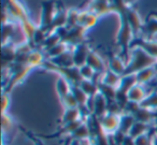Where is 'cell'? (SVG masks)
I'll use <instances>...</instances> for the list:
<instances>
[{
  "label": "cell",
  "instance_id": "1",
  "mask_svg": "<svg viewBox=\"0 0 157 145\" xmlns=\"http://www.w3.org/2000/svg\"><path fill=\"white\" fill-rule=\"evenodd\" d=\"M157 65V59L148 55L140 48H131L129 53V59L127 61V67L124 75L137 74L138 72L146 69L148 67Z\"/></svg>",
  "mask_w": 157,
  "mask_h": 145
},
{
  "label": "cell",
  "instance_id": "2",
  "mask_svg": "<svg viewBox=\"0 0 157 145\" xmlns=\"http://www.w3.org/2000/svg\"><path fill=\"white\" fill-rule=\"evenodd\" d=\"M121 24L120 28L116 33V45L120 48V54L122 55L123 58L126 60V63L129 59V53H130L131 42L135 39L132 29L130 28L128 22H127L125 15L121 16Z\"/></svg>",
  "mask_w": 157,
  "mask_h": 145
},
{
  "label": "cell",
  "instance_id": "3",
  "mask_svg": "<svg viewBox=\"0 0 157 145\" xmlns=\"http://www.w3.org/2000/svg\"><path fill=\"white\" fill-rule=\"evenodd\" d=\"M57 9L56 2L54 0H45L41 3V14H40V25L39 27L48 33L50 27L53 23L55 15H56Z\"/></svg>",
  "mask_w": 157,
  "mask_h": 145
},
{
  "label": "cell",
  "instance_id": "4",
  "mask_svg": "<svg viewBox=\"0 0 157 145\" xmlns=\"http://www.w3.org/2000/svg\"><path fill=\"white\" fill-rule=\"evenodd\" d=\"M43 68H45L46 70H50V71H54L56 73H59L60 76L67 78L71 85H78L82 82V80H83L81 74H80V69L78 67L60 68L53 65L50 60H46L43 65Z\"/></svg>",
  "mask_w": 157,
  "mask_h": 145
},
{
  "label": "cell",
  "instance_id": "5",
  "mask_svg": "<svg viewBox=\"0 0 157 145\" xmlns=\"http://www.w3.org/2000/svg\"><path fill=\"white\" fill-rule=\"evenodd\" d=\"M3 8H6L9 12L13 22H18L22 24L30 18L26 8L21 2V0H3Z\"/></svg>",
  "mask_w": 157,
  "mask_h": 145
},
{
  "label": "cell",
  "instance_id": "6",
  "mask_svg": "<svg viewBox=\"0 0 157 145\" xmlns=\"http://www.w3.org/2000/svg\"><path fill=\"white\" fill-rule=\"evenodd\" d=\"M86 29L83 28L82 26H75L73 28L69 29L68 33L66 36L63 42L68 44L70 48L78 45V44L85 43L86 42Z\"/></svg>",
  "mask_w": 157,
  "mask_h": 145
},
{
  "label": "cell",
  "instance_id": "7",
  "mask_svg": "<svg viewBox=\"0 0 157 145\" xmlns=\"http://www.w3.org/2000/svg\"><path fill=\"white\" fill-rule=\"evenodd\" d=\"M100 126L102 128L103 132L105 134H113L117 130H120V124H121V115L118 114H112L108 113L102 118L99 119Z\"/></svg>",
  "mask_w": 157,
  "mask_h": 145
},
{
  "label": "cell",
  "instance_id": "8",
  "mask_svg": "<svg viewBox=\"0 0 157 145\" xmlns=\"http://www.w3.org/2000/svg\"><path fill=\"white\" fill-rule=\"evenodd\" d=\"M131 48H140L146 52L148 55L157 59V40L146 39L143 37L135 38L131 42Z\"/></svg>",
  "mask_w": 157,
  "mask_h": 145
},
{
  "label": "cell",
  "instance_id": "9",
  "mask_svg": "<svg viewBox=\"0 0 157 145\" xmlns=\"http://www.w3.org/2000/svg\"><path fill=\"white\" fill-rule=\"evenodd\" d=\"M125 17H126L130 28L132 29L135 38H138L140 33L142 32V30H143L144 26V22L142 21L141 16L139 15V13L135 9H132V7H129L126 14H125Z\"/></svg>",
  "mask_w": 157,
  "mask_h": 145
},
{
  "label": "cell",
  "instance_id": "10",
  "mask_svg": "<svg viewBox=\"0 0 157 145\" xmlns=\"http://www.w3.org/2000/svg\"><path fill=\"white\" fill-rule=\"evenodd\" d=\"M92 52V48H90L88 43H82L72 48V54H73V61L74 66L78 68L82 67L86 63L87 57L90 53Z\"/></svg>",
  "mask_w": 157,
  "mask_h": 145
},
{
  "label": "cell",
  "instance_id": "11",
  "mask_svg": "<svg viewBox=\"0 0 157 145\" xmlns=\"http://www.w3.org/2000/svg\"><path fill=\"white\" fill-rule=\"evenodd\" d=\"M108 100L101 93H97L93 97V116L100 119L108 114Z\"/></svg>",
  "mask_w": 157,
  "mask_h": 145
},
{
  "label": "cell",
  "instance_id": "12",
  "mask_svg": "<svg viewBox=\"0 0 157 145\" xmlns=\"http://www.w3.org/2000/svg\"><path fill=\"white\" fill-rule=\"evenodd\" d=\"M127 67V63L121 54H112L108 59V69L113 71L114 73L123 76Z\"/></svg>",
  "mask_w": 157,
  "mask_h": 145
},
{
  "label": "cell",
  "instance_id": "13",
  "mask_svg": "<svg viewBox=\"0 0 157 145\" xmlns=\"http://www.w3.org/2000/svg\"><path fill=\"white\" fill-rule=\"evenodd\" d=\"M87 10L99 17L111 13V0H93Z\"/></svg>",
  "mask_w": 157,
  "mask_h": 145
},
{
  "label": "cell",
  "instance_id": "14",
  "mask_svg": "<svg viewBox=\"0 0 157 145\" xmlns=\"http://www.w3.org/2000/svg\"><path fill=\"white\" fill-rule=\"evenodd\" d=\"M98 21H99L98 15H96L95 13H92L88 10H84V11H80V13H78V25L85 28L86 30H88V29L96 26Z\"/></svg>",
  "mask_w": 157,
  "mask_h": 145
},
{
  "label": "cell",
  "instance_id": "15",
  "mask_svg": "<svg viewBox=\"0 0 157 145\" xmlns=\"http://www.w3.org/2000/svg\"><path fill=\"white\" fill-rule=\"evenodd\" d=\"M16 58V45L9 43L2 45V69H8L14 63Z\"/></svg>",
  "mask_w": 157,
  "mask_h": 145
},
{
  "label": "cell",
  "instance_id": "16",
  "mask_svg": "<svg viewBox=\"0 0 157 145\" xmlns=\"http://www.w3.org/2000/svg\"><path fill=\"white\" fill-rule=\"evenodd\" d=\"M86 63H87L90 67H92L97 74H102L103 72L108 69V68H105V63H103L102 58L99 56L98 53L93 50H92V52L90 53V55H88Z\"/></svg>",
  "mask_w": 157,
  "mask_h": 145
},
{
  "label": "cell",
  "instance_id": "17",
  "mask_svg": "<svg viewBox=\"0 0 157 145\" xmlns=\"http://www.w3.org/2000/svg\"><path fill=\"white\" fill-rule=\"evenodd\" d=\"M50 61L53 65L57 66L60 68H72L75 67L73 61V54H72V48H70L69 51L65 52L63 54H61L60 56L56 57V58L50 59Z\"/></svg>",
  "mask_w": 157,
  "mask_h": 145
},
{
  "label": "cell",
  "instance_id": "18",
  "mask_svg": "<svg viewBox=\"0 0 157 145\" xmlns=\"http://www.w3.org/2000/svg\"><path fill=\"white\" fill-rule=\"evenodd\" d=\"M137 83V78H136V74H130V75H123L121 78L120 85L116 88V93H121V95L127 96L128 91L135 86Z\"/></svg>",
  "mask_w": 157,
  "mask_h": 145
},
{
  "label": "cell",
  "instance_id": "19",
  "mask_svg": "<svg viewBox=\"0 0 157 145\" xmlns=\"http://www.w3.org/2000/svg\"><path fill=\"white\" fill-rule=\"evenodd\" d=\"M45 55L42 51L38 50V48H33L28 55L27 58V66L31 67L33 69L38 67H43L44 63H45Z\"/></svg>",
  "mask_w": 157,
  "mask_h": 145
},
{
  "label": "cell",
  "instance_id": "20",
  "mask_svg": "<svg viewBox=\"0 0 157 145\" xmlns=\"http://www.w3.org/2000/svg\"><path fill=\"white\" fill-rule=\"evenodd\" d=\"M157 75V68L156 66H153V67H148L146 69L142 70V71L138 72L136 74V78H137V83L141 85H146L151 82V81L155 80Z\"/></svg>",
  "mask_w": 157,
  "mask_h": 145
},
{
  "label": "cell",
  "instance_id": "21",
  "mask_svg": "<svg viewBox=\"0 0 157 145\" xmlns=\"http://www.w3.org/2000/svg\"><path fill=\"white\" fill-rule=\"evenodd\" d=\"M146 96H147V93H146L145 87L141 84H136L127 93L129 101L137 102V103H141L145 99Z\"/></svg>",
  "mask_w": 157,
  "mask_h": 145
},
{
  "label": "cell",
  "instance_id": "22",
  "mask_svg": "<svg viewBox=\"0 0 157 145\" xmlns=\"http://www.w3.org/2000/svg\"><path fill=\"white\" fill-rule=\"evenodd\" d=\"M67 16H68V10L58 9L54 20H53L52 25L50 27L48 33L55 32L57 29L61 28V27H66V25H67Z\"/></svg>",
  "mask_w": 157,
  "mask_h": 145
},
{
  "label": "cell",
  "instance_id": "23",
  "mask_svg": "<svg viewBox=\"0 0 157 145\" xmlns=\"http://www.w3.org/2000/svg\"><path fill=\"white\" fill-rule=\"evenodd\" d=\"M135 116L136 120L137 121H140V123H144V124H147V125H151L153 126V124L156 121V116L155 114L150 110H146L144 108H141L137 111V112L133 114Z\"/></svg>",
  "mask_w": 157,
  "mask_h": 145
},
{
  "label": "cell",
  "instance_id": "24",
  "mask_svg": "<svg viewBox=\"0 0 157 145\" xmlns=\"http://www.w3.org/2000/svg\"><path fill=\"white\" fill-rule=\"evenodd\" d=\"M121 78H122V76H121V75L114 73V72L111 71V70L107 69L100 75L99 82L103 83V84H105V85H109V86H112V87H115V88H117V86L120 85Z\"/></svg>",
  "mask_w": 157,
  "mask_h": 145
},
{
  "label": "cell",
  "instance_id": "25",
  "mask_svg": "<svg viewBox=\"0 0 157 145\" xmlns=\"http://www.w3.org/2000/svg\"><path fill=\"white\" fill-rule=\"evenodd\" d=\"M55 88H56V93L58 95L59 99H63L71 93L72 85L70 84V82L67 78L59 76L56 81V84H55Z\"/></svg>",
  "mask_w": 157,
  "mask_h": 145
},
{
  "label": "cell",
  "instance_id": "26",
  "mask_svg": "<svg viewBox=\"0 0 157 145\" xmlns=\"http://www.w3.org/2000/svg\"><path fill=\"white\" fill-rule=\"evenodd\" d=\"M142 33L146 37V39H153L154 36H157V18L147 15V18L144 22Z\"/></svg>",
  "mask_w": 157,
  "mask_h": 145
},
{
  "label": "cell",
  "instance_id": "27",
  "mask_svg": "<svg viewBox=\"0 0 157 145\" xmlns=\"http://www.w3.org/2000/svg\"><path fill=\"white\" fill-rule=\"evenodd\" d=\"M82 119L81 111L78 108L75 109H65L63 114L61 116V126L67 125L69 123H73V121L80 120Z\"/></svg>",
  "mask_w": 157,
  "mask_h": 145
},
{
  "label": "cell",
  "instance_id": "28",
  "mask_svg": "<svg viewBox=\"0 0 157 145\" xmlns=\"http://www.w3.org/2000/svg\"><path fill=\"white\" fill-rule=\"evenodd\" d=\"M69 138L71 140H78V141H83L86 140V139L92 138V131H90V128L88 126V124L84 121Z\"/></svg>",
  "mask_w": 157,
  "mask_h": 145
},
{
  "label": "cell",
  "instance_id": "29",
  "mask_svg": "<svg viewBox=\"0 0 157 145\" xmlns=\"http://www.w3.org/2000/svg\"><path fill=\"white\" fill-rule=\"evenodd\" d=\"M78 86L83 89V91L88 97H94L99 91L98 82L94 80H82V82L78 84Z\"/></svg>",
  "mask_w": 157,
  "mask_h": 145
},
{
  "label": "cell",
  "instance_id": "30",
  "mask_svg": "<svg viewBox=\"0 0 157 145\" xmlns=\"http://www.w3.org/2000/svg\"><path fill=\"white\" fill-rule=\"evenodd\" d=\"M70 48H70L66 42L61 41L60 43L57 44V45H55L54 48H51V50L48 51V52H45L44 54H45V57L48 58V60H50V59L56 58V57L60 56L61 54H63L65 52L69 51Z\"/></svg>",
  "mask_w": 157,
  "mask_h": 145
},
{
  "label": "cell",
  "instance_id": "31",
  "mask_svg": "<svg viewBox=\"0 0 157 145\" xmlns=\"http://www.w3.org/2000/svg\"><path fill=\"white\" fill-rule=\"evenodd\" d=\"M151 128H152L151 125H147V124H144V123H140V121L136 120V123L133 124V126L131 127V129L128 134L130 136H132L133 139H136L140 135L146 134L151 130Z\"/></svg>",
  "mask_w": 157,
  "mask_h": 145
},
{
  "label": "cell",
  "instance_id": "32",
  "mask_svg": "<svg viewBox=\"0 0 157 145\" xmlns=\"http://www.w3.org/2000/svg\"><path fill=\"white\" fill-rule=\"evenodd\" d=\"M16 30L15 22H10L2 25V45L12 43L11 39Z\"/></svg>",
  "mask_w": 157,
  "mask_h": 145
},
{
  "label": "cell",
  "instance_id": "33",
  "mask_svg": "<svg viewBox=\"0 0 157 145\" xmlns=\"http://www.w3.org/2000/svg\"><path fill=\"white\" fill-rule=\"evenodd\" d=\"M136 123V118L133 115L126 114V113H122L121 114V124H120V130L123 131L124 133L128 134L130 131L131 127L133 124Z\"/></svg>",
  "mask_w": 157,
  "mask_h": 145
},
{
  "label": "cell",
  "instance_id": "34",
  "mask_svg": "<svg viewBox=\"0 0 157 145\" xmlns=\"http://www.w3.org/2000/svg\"><path fill=\"white\" fill-rule=\"evenodd\" d=\"M61 41H63V40H61V38L59 37L57 32L48 33V37H46V39L44 40V42L41 45V48H43V52L45 53V52H48V51H50L51 48H54L55 45L59 44Z\"/></svg>",
  "mask_w": 157,
  "mask_h": 145
},
{
  "label": "cell",
  "instance_id": "35",
  "mask_svg": "<svg viewBox=\"0 0 157 145\" xmlns=\"http://www.w3.org/2000/svg\"><path fill=\"white\" fill-rule=\"evenodd\" d=\"M71 93L74 96V98H75V100H76V102H78V106L86 105L88 99H90V97H88V96L86 95L85 93H84L83 89L78 86V85H72Z\"/></svg>",
  "mask_w": 157,
  "mask_h": 145
},
{
  "label": "cell",
  "instance_id": "36",
  "mask_svg": "<svg viewBox=\"0 0 157 145\" xmlns=\"http://www.w3.org/2000/svg\"><path fill=\"white\" fill-rule=\"evenodd\" d=\"M140 106L146 109V110L152 111V112L157 110V91L148 93L145 99L140 103Z\"/></svg>",
  "mask_w": 157,
  "mask_h": 145
},
{
  "label": "cell",
  "instance_id": "37",
  "mask_svg": "<svg viewBox=\"0 0 157 145\" xmlns=\"http://www.w3.org/2000/svg\"><path fill=\"white\" fill-rule=\"evenodd\" d=\"M98 88L99 93H101L105 97V99L108 100V102H113L115 101L116 98V88L115 87L109 86V85H105L103 83H98Z\"/></svg>",
  "mask_w": 157,
  "mask_h": 145
},
{
  "label": "cell",
  "instance_id": "38",
  "mask_svg": "<svg viewBox=\"0 0 157 145\" xmlns=\"http://www.w3.org/2000/svg\"><path fill=\"white\" fill-rule=\"evenodd\" d=\"M129 6L125 0H111V12H115L118 16H123L126 14Z\"/></svg>",
  "mask_w": 157,
  "mask_h": 145
},
{
  "label": "cell",
  "instance_id": "39",
  "mask_svg": "<svg viewBox=\"0 0 157 145\" xmlns=\"http://www.w3.org/2000/svg\"><path fill=\"white\" fill-rule=\"evenodd\" d=\"M78 13L80 11L75 9H69L68 10V16H67V25L66 28L69 29L73 28V27L78 26Z\"/></svg>",
  "mask_w": 157,
  "mask_h": 145
},
{
  "label": "cell",
  "instance_id": "40",
  "mask_svg": "<svg viewBox=\"0 0 157 145\" xmlns=\"http://www.w3.org/2000/svg\"><path fill=\"white\" fill-rule=\"evenodd\" d=\"M13 126H14V121H13V119H12V117L10 116L8 113L1 114V127H2L3 134H5L6 132L11 131Z\"/></svg>",
  "mask_w": 157,
  "mask_h": 145
},
{
  "label": "cell",
  "instance_id": "41",
  "mask_svg": "<svg viewBox=\"0 0 157 145\" xmlns=\"http://www.w3.org/2000/svg\"><path fill=\"white\" fill-rule=\"evenodd\" d=\"M78 69H80V74H81L83 80H94L97 74L96 72H95V70L93 69L92 67H90L87 63H85L84 66L80 67Z\"/></svg>",
  "mask_w": 157,
  "mask_h": 145
},
{
  "label": "cell",
  "instance_id": "42",
  "mask_svg": "<svg viewBox=\"0 0 157 145\" xmlns=\"http://www.w3.org/2000/svg\"><path fill=\"white\" fill-rule=\"evenodd\" d=\"M48 37V32L44 31L43 29H41L39 26H38L37 30H36L35 35H33V44L37 46H41L43 44L44 40Z\"/></svg>",
  "mask_w": 157,
  "mask_h": 145
},
{
  "label": "cell",
  "instance_id": "43",
  "mask_svg": "<svg viewBox=\"0 0 157 145\" xmlns=\"http://www.w3.org/2000/svg\"><path fill=\"white\" fill-rule=\"evenodd\" d=\"M60 102H61V104H63L65 109H75V108H78V102H76L75 98H74V96L72 95L71 93H70L68 96H66L65 98L60 99Z\"/></svg>",
  "mask_w": 157,
  "mask_h": 145
},
{
  "label": "cell",
  "instance_id": "44",
  "mask_svg": "<svg viewBox=\"0 0 157 145\" xmlns=\"http://www.w3.org/2000/svg\"><path fill=\"white\" fill-rule=\"evenodd\" d=\"M139 109H140V103H137V102H133V101H128L126 105H125L124 110H123V113L133 115Z\"/></svg>",
  "mask_w": 157,
  "mask_h": 145
},
{
  "label": "cell",
  "instance_id": "45",
  "mask_svg": "<svg viewBox=\"0 0 157 145\" xmlns=\"http://www.w3.org/2000/svg\"><path fill=\"white\" fill-rule=\"evenodd\" d=\"M10 103H11V100H10V93H2V98H1V114L7 113V111L9 110Z\"/></svg>",
  "mask_w": 157,
  "mask_h": 145
},
{
  "label": "cell",
  "instance_id": "46",
  "mask_svg": "<svg viewBox=\"0 0 157 145\" xmlns=\"http://www.w3.org/2000/svg\"><path fill=\"white\" fill-rule=\"evenodd\" d=\"M123 145H136L135 139H133L132 136L129 135V134H127L126 138H125V140H124V143H123Z\"/></svg>",
  "mask_w": 157,
  "mask_h": 145
},
{
  "label": "cell",
  "instance_id": "47",
  "mask_svg": "<svg viewBox=\"0 0 157 145\" xmlns=\"http://www.w3.org/2000/svg\"><path fill=\"white\" fill-rule=\"evenodd\" d=\"M69 145H82L81 144V141H78V140H71L69 143Z\"/></svg>",
  "mask_w": 157,
  "mask_h": 145
},
{
  "label": "cell",
  "instance_id": "48",
  "mask_svg": "<svg viewBox=\"0 0 157 145\" xmlns=\"http://www.w3.org/2000/svg\"><path fill=\"white\" fill-rule=\"evenodd\" d=\"M152 145H157V135H156V133L154 134V136H153V139H152Z\"/></svg>",
  "mask_w": 157,
  "mask_h": 145
},
{
  "label": "cell",
  "instance_id": "49",
  "mask_svg": "<svg viewBox=\"0 0 157 145\" xmlns=\"http://www.w3.org/2000/svg\"><path fill=\"white\" fill-rule=\"evenodd\" d=\"M125 1H126V3L129 6V7H131V6H132L137 0H125Z\"/></svg>",
  "mask_w": 157,
  "mask_h": 145
},
{
  "label": "cell",
  "instance_id": "50",
  "mask_svg": "<svg viewBox=\"0 0 157 145\" xmlns=\"http://www.w3.org/2000/svg\"><path fill=\"white\" fill-rule=\"evenodd\" d=\"M150 16H153V17H155V18H157V11H152L150 14H148Z\"/></svg>",
  "mask_w": 157,
  "mask_h": 145
},
{
  "label": "cell",
  "instance_id": "51",
  "mask_svg": "<svg viewBox=\"0 0 157 145\" xmlns=\"http://www.w3.org/2000/svg\"><path fill=\"white\" fill-rule=\"evenodd\" d=\"M154 128H155V133H156V135H157V126H154Z\"/></svg>",
  "mask_w": 157,
  "mask_h": 145
},
{
  "label": "cell",
  "instance_id": "52",
  "mask_svg": "<svg viewBox=\"0 0 157 145\" xmlns=\"http://www.w3.org/2000/svg\"><path fill=\"white\" fill-rule=\"evenodd\" d=\"M156 126H157V119H156Z\"/></svg>",
  "mask_w": 157,
  "mask_h": 145
},
{
  "label": "cell",
  "instance_id": "53",
  "mask_svg": "<svg viewBox=\"0 0 157 145\" xmlns=\"http://www.w3.org/2000/svg\"><path fill=\"white\" fill-rule=\"evenodd\" d=\"M150 145H152V143H151V144H150Z\"/></svg>",
  "mask_w": 157,
  "mask_h": 145
},
{
  "label": "cell",
  "instance_id": "54",
  "mask_svg": "<svg viewBox=\"0 0 157 145\" xmlns=\"http://www.w3.org/2000/svg\"><path fill=\"white\" fill-rule=\"evenodd\" d=\"M156 68H157V65H156Z\"/></svg>",
  "mask_w": 157,
  "mask_h": 145
}]
</instances>
